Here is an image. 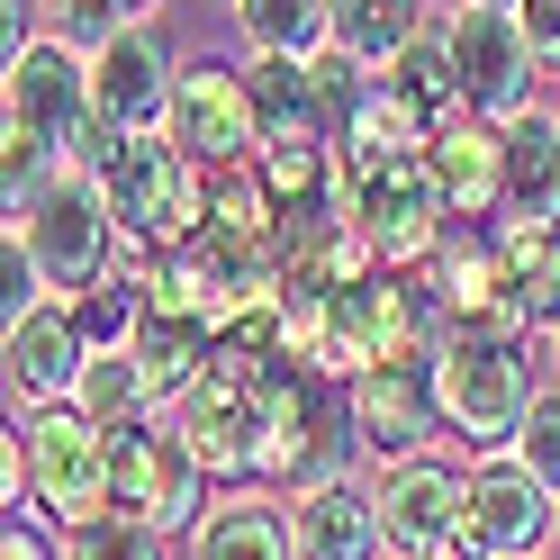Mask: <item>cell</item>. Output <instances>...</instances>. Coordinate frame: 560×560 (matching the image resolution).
Listing matches in <instances>:
<instances>
[{
    "label": "cell",
    "instance_id": "obj_8",
    "mask_svg": "<svg viewBox=\"0 0 560 560\" xmlns=\"http://www.w3.org/2000/svg\"><path fill=\"white\" fill-rule=\"evenodd\" d=\"M371 488H380V534H389V560H462L470 462H452V452H416V462H389Z\"/></svg>",
    "mask_w": 560,
    "mask_h": 560
},
{
    "label": "cell",
    "instance_id": "obj_30",
    "mask_svg": "<svg viewBox=\"0 0 560 560\" xmlns=\"http://www.w3.org/2000/svg\"><path fill=\"white\" fill-rule=\"evenodd\" d=\"M515 19H524L534 63H542V73H560V0H515Z\"/></svg>",
    "mask_w": 560,
    "mask_h": 560
},
{
    "label": "cell",
    "instance_id": "obj_33",
    "mask_svg": "<svg viewBox=\"0 0 560 560\" xmlns=\"http://www.w3.org/2000/svg\"><path fill=\"white\" fill-rule=\"evenodd\" d=\"M208 10H235V0H208Z\"/></svg>",
    "mask_w": 560,
    "mask_h": 560
},
{
    "label": "cell",
    "instance_id": "obj_14",
    "mask_svg": "<svg viewBox=\"0 0 560 560\" xmlns=\"http://www.w3.org/2000/svg\"><path fill=\"white\" fill-rule=\"evenodd\" d=\"M290 534H299V560H389V534H380V488H371L362 470L299 488V498H290Z\"/></svg>",
    "mask_w": 560,
    "mask_h": 560
},
{
    "label": "cell",
    "instance_id": "obj_19",
    "mask_svg": "<svg viewBox=\"0 0 560 560\" xmlns=\"http://www.w3.org/2000/svg\"><path fill=\"white\" fill-rule=\"evenodd\" d=\"M498 262H506V299H515V326L551 335L560 317V226H524V218H498Z\"/></svg>",
    "mask_w": 560,
    "mask_h": 560
},
{
    "label": "cell",
    "instance_id": "obj_15",
    "mask_svg": "<svg viewBox=\"0 0 560 560\" xmlns=\"http://www.w3.org/2000/svg\"><path fill=\"white\" fill-rule=\"evenodd\" d=\"M425 271H434L443 326H515L506 262H498V235H488V226H452V244H443ZM524 335H534V326H524Z\"/></svg>",
    "mask_w": 560,
    "mask_h": 560
},
{
    "label": "cell",
    "instance_id": "obj_7",
    "mask_svg": "<svg viewBox=\"0 0 560 560\" xmlns=\"http://www.w3.org/2000/svg\"><path fill=\"white\" fill-rule=\"evenodd\" d=\"M560 498L515 462V452H479L470 498H462V560H542L551 551Z\"/></svg>",
    "mask_w": 560,
    "mask_h": 560
},
{
    "label": "cell",
    "instance_id": "obj_27",
    "mask_svg": "<svg viewBox=\"0 0 560 560\" xmlns=\"http://www.w3.org/2000/svg\"><path fill=\"white\" fill-rule=\"evenodd\" d=\"M63 560H163V534L136 524V515H100V524H82V534L63 542Z\"/></svg>",
    "mask_w": 560,
    "mask_h": 560
},
{
    "label": "cell",
    "instance_id": "obj_9",
    "mask_svg": "<svg viewBox=\"0 0 560 560\" xmlns=\"http://www.w3.org/2000/svg\"><path fill=\"white\" fill-rule=\"evenodd\" d=\"M163 136H172L199 172L254 163V154H262V118H254V91H244V63H182Z\"/></svg>",
    "mask_w": 560,
    "mask_h": 560
},
{
    "label": "cell",
    "instance_id": "obj_2",
    "mask_svg": "<svg viewBox=\"0 0 560 560\" xmlns=\"http://www.w3.org/2000/svg\"><path fill=\"white\" fill-rule=\"evenodd\" d=\"M0 506H37L63 534L109 515V425L63 407H10V462H0Z\"/></svg>",
    "mask_w": 560,
    "mask_h": 560
},
{
    "label": "cell",
    "instance_id": "obj_23",
    "mask_svg": "<svg viewBox=\"0 0 560 560\" xmlns=\"http://www.w3.org/2000/svg\"><path fill=\"white\" fill-rule=\"evenodd\" d=\"M326 10H335V46L362 55L371 73H380L407 37H425V0H326Z\"/></svg>",
    "mask_w": 560,
    "mask_h": 560
},
{
    "label": "cell",
    "instance_id": "obj_35",
    "mask_svg": "<svg viewBox=\"0 0 560 560\" xmlns=\"http://www.w3.org/2000/svg\"><path fill=\"white\" fill-rule=\"evenodd\" d=\"M498 10H515V0H498Z\"/></svg>",
    "mask_w": 560,
    "mask_h": 560
},
{
    "label": "cell",
    "instance_id": "obj_4",
    "mask_svg": "<svg viewBox=\"0 0 560 560\" xmlns=\"http://www.w3.org/2000/svg\"><path fill=\"white\" fill-rule=\"evenodd\" d=\"M10 226L27 235L46 290H63V299H73V290H100L109 262H118V208H109V190H100V172H73V163H63L27 208H10Z\"/></svg>",
    "mask_w": 560,
    "mask_h": 560
},
{
    "label": "cell",
    "instance_id": "obj_24",
    "mask_svg": "<svg viewBox=\"0 0 560 560\" xmlns=\"http://www.w3.org/2000/svg\"><path fill=\"white\" fill-rule=\"evenodd\" d=\"M63 163H73V154H63L46 127H27V118L0 109V199H10V208H27V199H37Z\"/></svg>",
    "mask_w": 560,
    "mask_h": 560
},
{
    "label": "cell",
    "instance_id": "obj_32",
    "mask_svg": "<svg viewBox=\"0 0 560 560\" xmlns=\"http://www.w3.org/2000/svg\"><path fill=\"white\" fill-rule=\"evenodd\" d=\"M118 10H127V19H145V10H154V0H118Z\"/></svg>",
    "mask_w": 560,
    "mask_h": 560
},
{
    "label": "cell",
    "instance_id": "obj_26",
    "mask_svg": "<svg viewBox=\"0 0 560 560\" xmlns=\"http://www.w3.org/2000/svg\"><path fill=\"white\" fill-rule=\"evenodd\" d=\"M506 452H515V462H524V470H534L551 498H560V380H551L534 407H524V425H515V443H506Z\"/></svg>",
    "mask_w": 560,
    "mask_h": 560
},
{
    "label": "cell",
    "instance_id": "obj_5",
    "mask_svg": "<svg viewBox=\"0 0 560 560\" xmlns=\"http://www.w3.org/2000/svg\"><path fill=\"white\" fill-rule=\"evenodd\" d=\"M434 37L452 46V73H462V109L488 118V127H506L534 109V82H542V63L534 46H524V19L498 10V0H462Z\"/></svg>",
    "mask_w": 560,
    "mask_h": 560
},
{
    "label": "cell",
    "instance_id": "obj_18",
    "mask_svg": "<svg viewBox=\"0 0 560 560\" xmlns=\"http://www.w3.org/2000/svg\"><path fill=\"white\" fill-rule=\"evenodd\" d=\"M244 91H254L262 145L326 136V118H317V55H244ZM326 145H335V136H326Z\"/></svg>",
    "mask_w": 560,
    "mask_h": 560
},
{
    "label": "cell",
    "instance_id": "obj_29",
    "mask_svg": "<svg viewBox=\"0 0 560 560\" xmlns=\"http://www.w3.org/2000/svg\"><path fill=\"white\" fill-rule=\"evenodd\" d=\"M63 542H73V534H63L55 515H37V506L0 515V560H63Z\"/></svg>",
    "mask_w": 560,
    "mask_h": 560
},
{
    "label": "cell",
    "instance_id": "obj_31",
    "mask_svg": "<svg viewBox=\"0 0 560 560\" xmlns=\"http://www.w3.org/2000/svg\"><path fill=\"white\" fill-rule=\"evenodd\" d=\"M542 353H551V380H560V317H551V335H542Z\"/></svg>",
    "mask_w": 560,
    "mask_h": 560
},
{
    "label": "cell",
    "instance_id": "obj_10",
    "mask_svg": "<svg viewBox=\"0 0 560 560\" xmlns=\"http://www.w3.org/2000/svg\"><path fill=\"white\" fill-rule=\"evenodd\" d=\"M172 82H182V63H172L154 19H127L118 37L91 46V100H100V118H118L127 136H163Z\"/></svg>",
    "mask_w": 560,
    "mask_h": 560
},
{
    "label": "cell",
    "instance_id": "obj_6",
    "mask_svg": "<svg viewBox=\"0 0 560 560\" xmlns=\"http://www.w3.org/2000/svg\"><path fill=\"white\" fill-rule=\"evenodd\" d=\"M343 416H353V443L362 462H416V452H443V389H434V353H398V362H371L353 389H343Z\"/></svg>",
    "mask_w": 560,
    "mask_h": 560
},
{
    "label": "cell",
    "instance_id": "obj_3",
    "mask_svg": "<svg viewBox=\"0 0 560 560\" xmlns=\"http://www.w3.org/2000/svg\"><path fill=\"white\" fill-rule=\"evenodd\" d=\"M208 506H218V498H208V462L190 452L182 416L154 407V416H136V425L109 434V515L154 524L163 542H190Z\"/></svg>",
    "mask_w": 560,
    "mask_h": 560
},
{
    "label": "cell",
    "instance_id": "obj_28",
    "mask_svg": "<svg viewBox=\"0 0 560 560\" xmlns=\"http://www.w3.org/2000/svg\"><path fill=\"white\" fill-rule=\"evenodd\" d=\"M37 299H55V290H46L37 254H27V235L10 226V235H0V326H10V317H27Z\"/></svg>",
    "mask_w": 560,
    "mask_h": 560
},
{
    "label": "cell",
    "instance_id": "obj_20",
    "mask_svg": "<svg viewBox=\"0 0 560 560\" xmlns=\"http://www.w3.org/2000/svg\"><path fill=\"white\" fill-rule=\"evenodd\" d=\"M73 407L91 416V425H109V434H118V425H136V416H154V407H163V389H154L145 353H136V343H118V353H91Z\"/></svg>",
    "mask_w": 560,
    "mask_h": 560
},
{
    "label": "cell",
    "instance_id": "obj_21",
    "mask_svg": "<svg viewBox=\"0 0 560 560\" xmlns=\"http://www.w3.org/2000/svg\"><path fill=\"white\" fill-rule=\"evenodd\" d=\"M235 37L244 55H326L335 10L326 0H235Z\"/></svg>",
    "mask_w": 560,
    "mask_h": 560
},
{
    "label": "cell",
    "instance_id": "obj_11",
    "mask_svg": "<svg viewBox=\"0 0 560 560\" xmlns=\"http://www.w3.org/2000/svg\"><path fill=\"white\" fill-rule=\"evenodd\" d=\"M0 362H10V407H63L91 371V343H82V317L73 299H37L27 317L0 326Z\"/></svg>",
    "mask_w": 560,
    "mask_h": 560
},
{
    "label": "cell",
    "instance_id": "obj_22",
    "mask_svg": "<svg viewBox=\"0 0 560 560\" xmlns=\"http://www.w3.org/2000/svg\"><path fill=\"white\" fill-rule=\"evenodd\" d=\"M380 82H389V91H398V100H407V109L425 118V127L462 118V73H452V46L434 37V27H425V37H407L389 63H380Z\"/></svg>",
    "mask_w": 560,
    "mask_h": 560
},
{
    "label": "cell",
    "instance_id": "obj_16",
    "mask_svg": "<svg viewBox=\"0 0 560 560\" xmlns=\"http://www.w3.org/2000/svg\"><path fill=\"white\" fill-rule=\"evenodd\" d=\"M190 560H299L290 498H271V488H226V498L199 515Z\"/></svg>",
    "mask_w": 560,
    "mask_h": 560
},
{
    "label": "cell",
    "instance_id": "obj_34",
    "mask_svg": "<svg viewBox=\"0 0 560 560\" xmlns=\"http://www.w3.org/2000/svg\"><path fill=\"white\" fill-rule=\"evenodd\" d=\"M551 551H560V524H551Z\"/></svg>",
    "mask_w": 560,
    "mask_h": 560
},
{
    "label": "cell",
    "instance_id": "obj_12",
    "mask_svg": "<svg viewBox=\"0 0 560 560\" xmlns=\"http://www.w3.org/2000/svg\"><path fill=\"white\" fill-rule=\"evenodd\" d=\"M0 109L27 118V127H46L55 145H73V127L100 109V100H91V55L46 27L37 46H19L10 63H0Z\"/></svg>",
    "mask_w": 560,
    "mask_h": 560
},
{
    "label": "cell",
    "instance_id": "obj_1",
    "mask_svg": "<svg viewBox=\"0 0 560 560\" xmlns=\"http://www.w3.org/2000/svg\"><path fill=\"white\" fill-rule=\"evenodd\" d=\"M551 353H534L524 326H452L443 353H434V389H443V425H452V452L479 462V452H506L524 407H534L551 380H542Z\"/></svg>",
    "mask_w": 560,
    "mask_h": 560
},
{
    "label": "cell",
    "instance_id": "obj_17",
    "mask_svg": "<svg viewBox=\"0 0 560 560\" xmlns=\"http://www.w3.org/2000/svg\"><path fill=\"white\" fill-rule=\"evenodd\" d=\"M506 218L560 226V109H542V100L506 118Z\"/></svg>",
    "mask_w": 560,
    "mask_h": 560
},
{
    "label": "cell",
    "instance_id": "obj_13",
    "mask_svg": "<svg viewBox=\"0 0 560 560\" xmlns=\"http://www.w3.org/2000/svg\"><path fill=\"white\" fill-rule=\"evenodd\" d=\"M425 163H434V190L452 208V226H498L506 218V127H488V118L462 109V118L434 127Z\"/></svg>",
    "mask_w": 560,
    "mask_h": 560
},
{
    "label": "cell",
    "instance_id": "obj_25",
    "mask_svg": "<svg viewBox=\"0 0 560 560\" xmlns=\"http://www.w3.org/2000/svg\"><path fill=\"white\" fill-rule=\"evenodd\" d=\"M371 63L362 55H343V46H326L317 55V118H326V136L343 145V136H353V118H362V100H371Z\"/></svg>",
    "mask_w": 560,
    "mask_h": 560
}]
</instances>
